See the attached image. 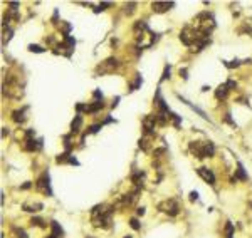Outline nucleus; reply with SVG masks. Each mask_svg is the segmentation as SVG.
Segmentation results:
<instances>
[{
    "instance_id": "obj_27",
    "label": "nucleus",
    "mask_w": 252,
    "mask_h": 238,
    "mask_svg": "<svg viewBox=\"0 0 252 238\" xmlns=\"http://www.w3.org/2000/svg\"><path fill=\"white\" fill-rule=\"evenodd\" d=\"M106 7H111V2H103V4H99L96 8H94V12H101V10H104Z\"/></svg>"
},
{
    "instance_id": "obj_1",
    "label": "nucleus",
    "mask_w": 252,
    "mask_h": 238,
    "mask_svg": "<svg viewBox=\"0 0 252 238\" xmlns=\"http://www.w3.org/2000/svg\"><path fill=\"white\" fill-rule=\"evenodd\" d=\"M158 210L162 213H165V215H168V217H176V215L180 213V205H178V201H176V200L168 198V200H165V201L160 203Z\"/></svg>"
},
{
    "instance_id": "obj_12",
    "label": "nucleus",
    "mask_w": 252,
    "mask_h": 238,
    "mask_svg": "<svg viewBox=\"0 0 252 238\" xmlns=\"http://www.w3.org/2000/svg\"><path fill=\"white\" fill-rule=\"evenodd\" d=\"M229 91H230V89H229V86H227V84H220V86L217 87V91H215V98L219 99V101H220V99H225L227 94H229Z\"/></svg>"
},
{
    "instance_id": "obj_8",
    "label": "nucleus",
    "mask_w": 252,
    "mask_h": 238,
    "mask_svg": "<svg viewBox=\"0 0 252 238\" xmlns=\"http://www.w3.org/2000/svg\"><path fill=\"white\" fill-rule=\"evenodd\" d=\"M56 163L57 164H66V163H69V164H79V161L74 158V156H71L69 153H62V154H59L57 158H56Z\"/></svg>"
},
{
    "instance_id": "obj_38",
    "label": "nucleus",
    "mask_w": 252,
    "mask_h": 238,
    "mask_svg": "<svg viewBox=\"0 0 252 238\" xmlns=\"http://www.w3.org/2000/svg\"><path fill=\"white\" fill-rule=\"evenodd\" d=\"M136 215H140V217H143V215H145V208H143V206L136 210Z\"/></svg>"
},
{
    "instance_id": "obj_24",
    "label": "nucleus",
    "mask_w": 252,
    "mask_h": 238,
    "mask_svg": "<svg viewBox=\"0 0 252 238\" xmlns=\"http://www.w3.org/2000/svg\"><path fill=\"white\" fill-rule=\"evenodd\" d=\"M29 51H30V52H37V54H40V52H44L46 49H42V47L37 45V44H30V45H29Z\"/></svg>"
},
{
    "instance_id": "obj_7",
    "label": "nucleus",
    "mask_w": 252,
    "mask_h": 238,
    "mask_svg": "<svg viewBox=\"0 0 252 238\" xmlns=\"http://www.w3.org/2000/svg\"><path fill=\"white\" fill-rule=\"evenodd\" d=\"M173 5H175L173 2H153V4H151V8H153V12H156V14H163V12L170 10Z\"/></svg>"
},
{
    "instance_id": "obj_31",
    "label": "nucleus",
    "mask_w": 252,
    "mask_h": 238,
    "mask_svg": "<svg viewBox=\"0 0 252 238\" xmlns=\"http://www.w3.org/2000/svg\"><path fill=\"white\" fill-rule=\"evenodd\" d=\"M166 77H170V65H166L165 71H163V76H162V81H165Z\"/></svg>"
},
{
    "instance_id": "obj_21",
    "label": "nucleus",
    "mask_w": 252,
    "mask_h": 238,
    "mask_svg": "<svg viewBox=\"0 0 252 238\" xmlns=\"http://www.w3.org/2000/svg\"><path fill=\"white\" fill-rule=\"evenodd\" d=\"M170 119H172V123H173V126H180V123H182V117L180 116H176L175 112H170Z\"/></svg>"
},
{
    "instance_id": "obj_14",
    "label": "nucleus",
    "mask_w": 252,
    "mask_h": 238,
    "mask_svg": "<svg viewBox=\"0 0 252 238\" xmlns=\"http://www.w3.org/2000/svg\"><path fill=\"white\" fill-rule=\"evenodd\" d=\"M50 228H52V235H56L57 238H62L64 236V230H62V226L57 223L56 220L50 221Z\"/></svg>"
},
{
    "instance_id": "obj_16",
    "label": "nucleus",
    "mask_w": 252,
    "mask_h": 238,
    "mask_svg": "<svg viewBox=\"0 0 252 238\" xmlns=\"http://www.w3.org/2000/svg\"><path fill=\"white\" fill-rule=\"evenodd\" d=\"M213 153H215V146H213V143H210V141L203 143V154H205V158L213 156Z\"/></svg>"
},
{
    "instance_id": "obj_30",
    "label": "nucleus",
    "mask_w": 252,
    "mask_h": 238,
    "mask_svg": "<svg viewBox=\"0 0 252 238\" xmlns=\"http://www.w3.org/2000/svg\"><path fill=\"white\" fill-rule=\"evenodd\" d=\"M223 123H227V124H230V126H234V127H235V123L232 121V117H230V114H229V112H227V114L223 116Z\"/></svg>"
},
{
    "instance_id": "obj_40",
    "label": "nucleus",
    "mask_w": 252,
    "mask_h": 238,
    "mask_svg": "<svg viewBox=\"0 0 252 238\" xmlns=\"http://www.w3.org/2000/svg\"><path fill=\"white\" fill-rule=\"evenodd\" d=\"M46 238H57V236H56V235H52V233H50L49 236H46Z\"/></svg>"
},
{
    "instance_id": "obj_5",
    "label": "nucleus",
    "mask_w": 252,
    "mask_h": 238,
    "mask_svg": "<svg viewBox=\"0 0 252 238\" xmlns=\"http://www.w3.org/2000/svg\"><path fill=\"white\" fill-rule=\"evenodd\" d=\"M24 149H25V151H29V153L39 151V149H42V139H36V137H29V139H25Z\"/></svg>"
},
{
    "instance_id": "obj_19",
    "label": "nucleus",
    "mask_w": 252,
    "mask_h": 238,
    "mask_svg": "<svg viewBox=\"0 0 252 238\" xmlns=\"http://www.w3.org/2000/svg\"><path fill=\"white\" fill-rule=\"evenodd\" d=\"M225 238H234V225L230 221L225 223Z\"/></svg>"
},
{
    "instance_id": "obj_22",
    "label": "nucleus",
    "mask_w": 252,
    "mask_h": 238,
    "mask_svg": "<svg viewBox=\"0 0 252 238\" xmlns=\"http://www.w3.org/2000/svg\"><path fill=\"white\" fill-rule=\"evenodd\" d=\"M30 223H32V225H36V226L46 228V223H44V220H42V218H39V217H34L32 220H30Z\"/></svg>"
},
{
    "instance_id": "obj_11",
    "label": "nucleus",
    "mask_w": 252,
    "mask_h": 238,
    "mask_svg": "<svg viewBox=\"0 0 252 238\" xmlns=\"http://www.w3.org/2000/svg\"><path fill=\"white\" fill-rule=\"evenodd\" d=\"M81 126H83V116L81 114H76L74 116V121L71 123V133L72 134H77L81 131Z\"/></svg>"
},
{
    "instance_id": "obj_23",
    "label": "nucleus",
    "mask_w": 252,
    "mask_h": 238,
    "mask_svg": "<svg viewBox=\"0 0 252 238\" xmlns=\"http://www.w3.org/2000/svg\"><path fill=\"white\" fill-rule=\"evenodd\" d=\"M101 127H103V124H93V126H89L86 129V134H94V133H97Z\"/></svg>"
},
{
    "instance_id": "obj_39",
    "label": "nucleus",
    "mask_w": 252,
    "mask_h": 238,
    "mask_svg": "<svg viewBox=\"0 0 252 238\" xmlns=\"http://www.w3.org/2000/svg\"><path fill=\"white\" fill-rule=\"evenodd\" d=\"M9 134V127H4V131H2V136H7Z\"/></svg>"
},
{
    "instance_id": "obj_15",
    "label": "nucleus",
    "mask_w": 252,
    "mask_h": 238,
    "mask_svg": "<svg viewBox=\"0 0 252 238\" xmlns=\"http://www.w3.org/2000/svg\"><path fill=\"white\" fill-rule=\"evenodd\" d=\"M235 180H240V181H247L249 176L245 174V170L242 163H237V170H235Z\"/></svg>"
},
{
    "instance_id": "obj_17",
    "label": "nucleus",
    "mask_w": 252,
    "mask_h": 238,
    "mask_svg": "<svg viewBox=\"0 0 252 238\" xmlns=\"http://www.w3.org/2000/svg\"><path fill=\"white\" fill-rule=\"evenodd\" d=\"M143 178H145V173H143V171H135V173L131 174V180H133V183L136 184V186L143 184Z\"/></svg>"
},
{
    "instance_id": "obj_4",
    "label": "nucleus",
    "mask_w": 252,
    "mask_h": 238,
    "mask_svg": "<svg viewBox=\"0 0 252 238\" xmlns=\"http://www.w3.org/2000/svg\"><path fill=\"white\" fill-rule=\"evenodd\" d=\"M156 116H145L143 119V129L145 136H153L155 134V126H156Z\"/></svg>"
},
{
    "instance_id": "obj_25",
    "label": "nucleus",
    "mask_w": 252,
    "mask_h": 238,
    "mask_svg": "<svg viewBox=\"0 0 252 238\" xmlns=\"http://www.w3.org/2000/svg\"><path fill=\"white\" fill-rule=\"evenodd\" d=\"M135 7H136V4H135V2H130V4H126V14H128V15H131V14H133V12H135Z\"/></svg>"
},
{
    "instance_id": "obj_41",
    "label": "nucleus",
    "mask_w": 252,
    "mask_h": 238,
    "mask_svg": "<svg viewBox=\"0 0 252 238\" xmlns=\"http://www.w3.org/2000/svg\"><path fill=\"white\" fill-rule=\"evenodd\" d=\"M124 238H133V236H130V235H128V236H124Z\"/></svg>"
},
{
    "instance_id": "obj_36",
    "label": "nucleus",
    "mask_w": 252,
    "mask_h": 238,
    "mask_svg": "<svg viewBox=\"0 0 252 238\" xmlns=\"http://www.w3.org/2000/svg\"><path fill=\"white\" fill-rule=\"evenodd\" d=\"M46 42H47V44H50V45H54V44H56V39H54V37H47Z\"/></svg>"
},
{
    "instance_id": "obj_6",
    "label": "nucleus",
    "mask_w": 252,
    "mask_h": 238,
    "mask_svg": "<svg viewBox=\"0 0 252 238\" xmlns=\"http://www.w3.org/2000/svg\"><path fill=\"white\" fill-rule=\"evenodd\" d=\"M197 174L202 178V180L205 181V183H209V184H215V174L212 173V170H209V168H198L197 170Z\"/></svg>"
},
{
    "instance_id": "obj_28",
    "label": "nucleus",
    "mask_w": 252,
    "mask_h": 238,
    "mask_svg": "<svg viewBox=\"0 0 252 238\" xmlns=\"http://www.w3.org/2000/svg\"><path fill=\"white\" fill-rule=\"evenodd\" d=\"M225 64V67H229V69H232V67H237V65H240V61H232V62H223Z\"/></svg>"
},
{
    "instance_id": "obj_10",
    "label": "nucleus",
    "mask_w": 252,
    "mask_h": 238,
    "mask_svg": "<svg viewBox=\"0 0 252 238\" xmlns=\"http://www.w3.org/2000/svg\"><path fill=\"white\" fill-rule=\"evenodd\" d=\"M25 111H27V107H22V109H17V111H14L12 112V119H14L17 124H22V123H25Z\"/></svg>"
},
{
    "instance_id": "obj_3",
    "label": "nucleus",
    "mask_w": 252,
    "mask_h": 238,
    "mask_svg": "<svg viewBox=\"0 0 252 238\" xmlns=\"http://www.w3.org/2000/svg\"><path fill=\"white\" fill-rule=\"evenodd\" d=\"M118 67V61L116 59H106L104 62H101L96 69V74H106V72H113L114 69Z\"/></svg>"
},
{
    "instance_id": "obj_34",
    "label": "nucleus",
    "mask_w": 252,
    "mask_h": 238,
    "mask_svg": "<svg viewBox=\"0 0 252 238\" xmlns=\"http://www.w3.org/2000/svg\"><path fill=\"white\" fill-rule=\"evenodd\" d=\"M30 186H32V183H30V181H25V183L20 186V190H29Z\"/></svg>"
},
{
    "instance_id": "obj_37",
    "label": "nucleus",
    "mask_w": 252,
    "mask_h": 238,
    "mask_svg": "<svg viewBox=\"0 0 252 238\" xmlns=\"http://www.w3.org/2000/svg\"><path fill=\"white\" fill-rule=\"evenodd\" d=\"M180 76L183 77V79H188V76H187V69H180Z\"/></svg>"
},
{
    "instance_id": "obj_18",
    "label": "nucleus",
    "mask_w": 252,
    "mask_h": 238,
    "mask_svg": "<svg viewBox=\"0 0 252 238\" xmlns=\"http://www.w3.org/2000/svg\"><path fill=\"white\" fill-rule=\"evenodd\" d=\"M150 137L151 136H145V137H141L140 143H138V144H140V148L143 149V151H148V148H150Z\"/></svg>"
},
{
    "instance_id": "obj_32",
    "label": "nucleus",
    "mask_w": 252,
    "mask_h": 238,
    "mask_svg": "<svg viewBox=\"0 0 252 238\" xmlns=\"http://www.w3.org/2000/svg\"><path fill=\"white\" fill-rule=\"evenodd\" d=\"M94 99H96V101H103V94H101V91H94Z\"/></svg>"
},
{
    "instance_id": "obj_33",
    "label": "nucleus",
    "mask_w": 252,
    "mask_h": 238,
    "mask_svg": "<svg viewBox=\"0 0 252 238\" xmlns=\"http://www.w3.org/2000/svg\"><path fill=\"white\" fill-rule=\"evenodd\" d=\"M190 200H192V201H197V200H198V193L197 191H192L190 193Z\"/></svg>"
},
{
    "instance_id": "obj_35",
    "label": "nucleus",
    "mask_w": 252,
    "mask_h": 238,
    "mask_svg": "<svg viewBox=\"0 0 252 238\" xmlns=\"http://www.w3.org/2000/svg\"><path fill=\"white\" fill-rule=\"evenodd\" d=\"M227 86H229V89H235V87H237V84H235L234 81H227Z\"/></svg>"
},
{
    "instance_id": "obj_9",
    "label": "nucleus",
    "mask_w": 252,
    "mask_h": 238,
    "mask_svg": "<svg viewBox=\"0 0 252 238\" xmlns=\"http://www.w3.org/2000/svg\"><path fill=\"white\" fill-rule=\"evenodd\" d=\"M190 153L193 156H197V158H205V154H203V143H198V141H195V143H190Z\"/></svg>"
},
{
    "instance_id": "obj_26",
    "label": "nucleus",
    "mask_w": 252,
    "mask_h": 238,
    "mask_svg": "<svg viewBox=\"0 0 252 238\" xmlns=\"http://www.w3.org/2000/svg\"><path fill=\"white\" fill-rule=\"evenodd\" d=\"M130 226L133 228V230H140L141 225H140V221H138L136 218H131V220H130Z\"/></svg>"
},
{
    "instance_id": "obj_42",
    "label": "nucleus",
    "mask_w": 252,
    "mask_h": 238,
    "mask_svg": "<svg viewBox=\"0 0 252 238\" xmlns=\"http://www.w3.org/2000/svg\"><path fill=\"white\" fill-rule=\"evenodd\" d=\"M87 238H93V236H87Z\"/></svg>"
},
{
    "instance_id": "obj_13",
    "label": "nucleus",
    "mask_w": 252,
    "mask_h": 238,
    "mask_svg": "<svg viewBox=\"0 0 252 238\" xmlns=\"http://www.w3.org/2000/svg\"><path fill=\"white\" fill-rule=\"evenodd\" d=\"M24 211H29V213H36L42 210V203H24Z\"/></svg>"
},
{
    "instance_id": "obj_29",
    "label": "nucleus",
    "mask_w": 252,
    "mask_h": 238,
    "mask_svg": "<svg viewBox=\"0 0 252 238\" xmlns=\"http://www.w3.org/2000/svg\"><path fill=\"white\" fill-rule=\"evenodd\" d=\"M12 34H14V32H12V29H7V30H4V42H5V40H7V42H9V40L12 39Z\"/></svg>"
},
{
    "instance_id": "obj_2",
    "label": "nucleus",
    "mask_w": 252,
    "mask_h": 238,
    "mask_svg": "<svg viewBox=\"0 0 252 238\" xmlns=\"http://www.w3.org/2000/svg\"><path fill=\"white\" fill-rule=\"evenodd\" d=\"M36 190L40 191V193H44V195H47V196H52L50 178H49V173H47V171H44V173L39 176V180H37V183H36Z\"/></svg>"
},
{
    "instance_id": "obj_20",
    "label": "nucleus",
    "mask_w": 252,
    "mask_h": 238,
    "mask_svg": "<svg viewBox=\"0 0 252 238\" xmlns=\"http://www.w3.org/2000/svg\"><path fill=\"white\" fill-rule=\"evenodd\" d=\"M140 86H141V76H140V74H136V79H135L133 82H131V86H130V91H136Z\"/></svg>"
}]
</instances>
